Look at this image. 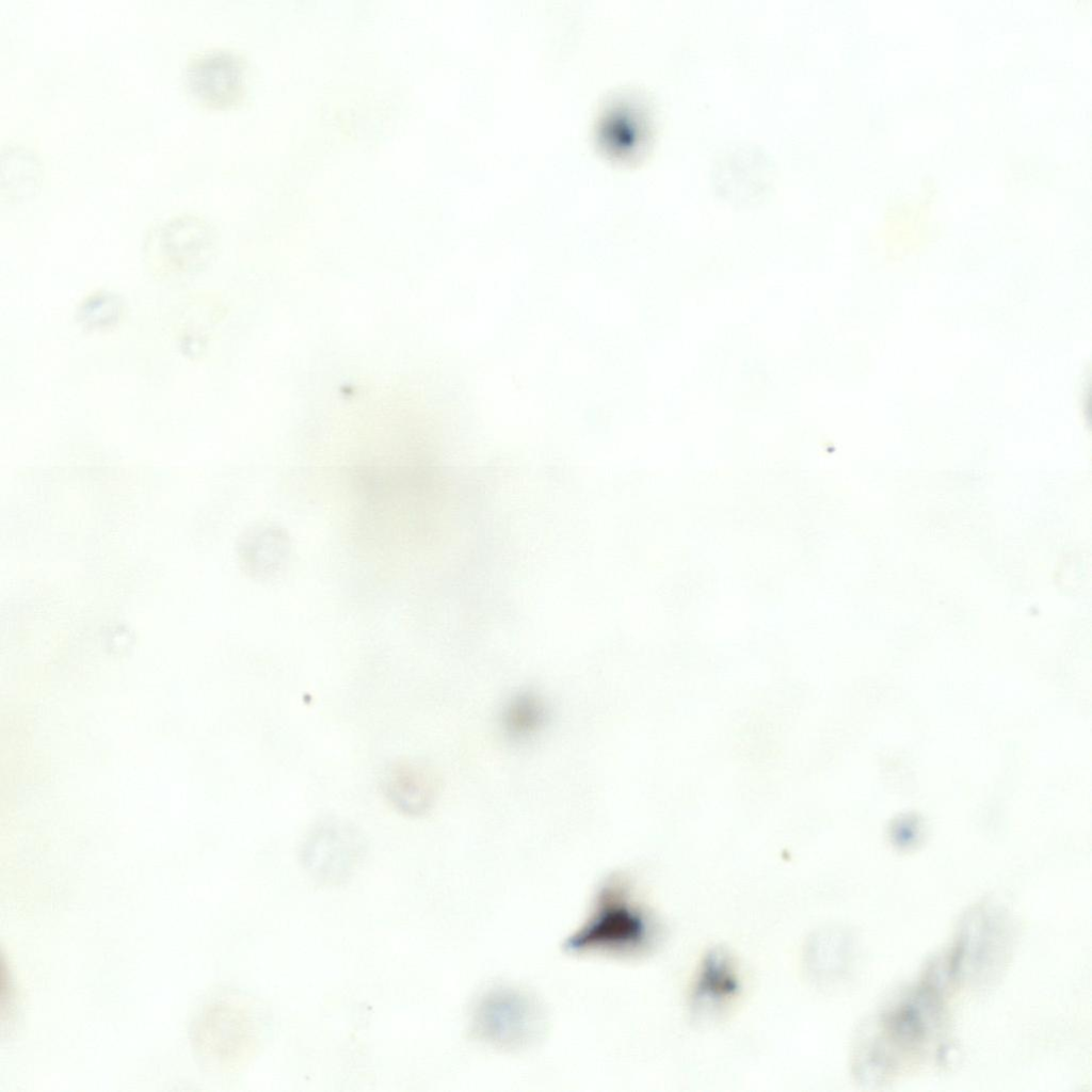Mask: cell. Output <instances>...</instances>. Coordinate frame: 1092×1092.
<instances>
[{
	"label": "cell",
	"instance_id": "5b68a950",
	"mask_svg": "<svg viewBox=\"0 0 1092 1092\" xmlns=\"http://www.w3.org/2000/svg\"><path fill=\"white\" fill-rule=\"evenodd\" d=\"M359 852L355 832L348 825L324 822L310 833L303 858L309 870L326 882L342 879Z\"/></svg>",
	"mask_w": 1092,
	"mask_h": 1092
},
{
	"label": "cell",
	"instance_id": "7a4b0ae2",
	"mask_svg": "<svg viewBox=\"0 0 1092 1092\" xmlns=\"http://www.w3.org/2000/svg\"><path fill=\"white\" fill-rule=\"evenodd\" d=\"M246 63L236 51L213 49L196 55L184 71L190 96L208 108L238 102L246 86Z\"/></svg>",
	"mask_w": 1092,
	"mask_h": 1092
},
{
	"label": "cell",
	"instance_id": "3957f363",
	"mask_svg": "<svg viewBox=\"0 0 1092 1092\" xmlns=\"http://www.w3.org/2000/svg\"><path fill=\"white\" fill-rule=\"evenodd\" d=\"M381 790L391 807L400 814L421 817L430 812L437 799L439 780L428 765L400 759L385 768Z\"/></svg>",
	"mask_w": 1092,
	"mask_h": 1092
},
{
	"label": "cell",
	"instance_id": "277c9868",
	"mask_svg": "<svg viewBox=\"0 0 1092 1092\" xmlns=\"http://www.w3.org/2000/svg\"><path fill=\"white\" fill-rule=\"evenodd\" d=\"M741 981L734 959L723 949L710 950L702 960L691 990V1008L700 1017L722 1014L740 993Z\"/></svg>",
	"mask_w": 1092,
	"mask_h": 1092
},
{
	"label": "cell",
	"instance_id": "52a82bcc",
	"mask_svg": "<svg viewBox=\"0 0 1092 1092\" xmlns=\"http://www.w3.org/2000/svg\"><path fill=\"white\" fill-rule=\"evenodd\" d=\"M549 721V708L544 697L532 689L514 693L503 705L501 726L504 735L515 743L534 739Z\"/></svg>",
	"mask_w": 1092,
	"mask_h": 1092
},
{
	"label": "cell",
	"instance_id": "8992f818",
	"mask_svg": "<svg viewBox=\"0 0 1092 1092\" xmlns=\"http://www.w3.org/2000/svg\"><path fill=\"white\" fill-rule=\"evenodd\" d=\"M527 1007V1001L518 997L492 995L477 1012V1031L494 1042L525 1041L528 1014H531Z\"/></svg>",
	"mask_w": 1092,
	"mask_h": 1092
},
{
	"label": "cell",
	"instance_id": "6da1fadb",
	"mask_svg": "<svg viewBox=\"0 0 1092 1092\" xmlns=\"http://www.w3.org/2000/svg\"><path fill=\"white\" fill-rule=\"evenodd\" d=\"M660 935L657 917L638 896L630 878L614 872L598 886L587 919L567 938L565 949L633 958L649 952Z\"/></svg>",
	"mask_w": 1092,
	"mask_h": 1092
}]
</instances>
